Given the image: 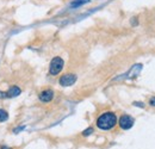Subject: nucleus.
Instances as JSON below:
<instances>
[{"label":"nucleus","mask_w":155,"mask_h":149,"mask_svg":"<svg viewBox=\"0 0 155 149\" xmlns=\"http://www.w3.org/2000/svg\"><path fill=\"white\" fill-rule=\"evenodd\" d=\"M117 123V117L114 112H105L97 119V127L100 130H110Z\"/></svg>","instance_id":"nucleus-1"},{"label":"nucleus","mask_w":155,"mask_h":149,"mask_svg":"<svg viewBox=\"0 0 155 149\" xmlns=\"http://www.w3.org/2000/svg\"><path fill=\"white\" fill-rule=\"evenodd\" d=\"M63 65H64V62H63V60L61 58V57H54L53 60H51V62H50V68H49V73L51 75H58L61 71H62V68H63Z\"/></svg>","instance_id":"nucleus-2"},{"label":"nucleus","mask_w":155,"mask_h":149,"mask_svg":"<svg viewBox=\"0 0 155 149\" xmlns=\"http://www.w3.org/2000/svg\"><path fill=\"white\" fill-rule=\"evenodd\" d=\"M134 125V118L129 114H124L119 118V127L123 130H128Z\"/></svg>","instance_id":"nucleus-3"},{"label":"nucleus","mask_w":155,"mask_h":149,"mask_svg":"<svg viewBox=\"0 0 155 149\" xmlns=\"http://www.w3.org/2000/svg\"><path fill=\"white\" fill-rule=\"evenodd\" d=\"M77 81V75L64 74L60 78V85L62 86H72Z\"/></svg>","instance_id":"nucleus-4"},{"label":"nucleus","mask_w":155,"mask_h":149,"mask_svg":"<svg viewBox=\"0 0 155 149\" xmlns=\"http://www.w3.org/2000/svg\"><path fill=\"white\" fill-rule=\"evenodd\" d=\"M54 98V92L51 90H44L39 93V100L43 103H49Z\"/></svg>","instance_id":"nucleus-5"},{"label":"nucleus","mask_w":155,"mask_h":149,"mask_svg":"<svg viewBox=\"0 0 155 149\" xmlns=\"http://www.w3.org/2000/svg\"><path fill=\"white\" fill-rule=\"evenodd\" d=\"M20 92H21V91H20L19 87H17V86H12V87H10V88L5 92V97H7V98H13V97L19 95Z\"/></svg>","instance_id":"nucleus-6"},{"label":"nucleus","mask_w":155,"mask_h":149,"mask_svg":"<svg viewBox=\"0 0 155 149\" xmlns=\"http://www.w3.org/2000/svg\"><path fill=\"white\" fill-rule=\"evenodd\" d=\"M87 2H90V0H74V1L71 4V6H72L73 8H75V7H79V6L84 5V4H87Z\"/></svg>","instance_id":"nucleus-7"},{"label":"nucleus","mask_w":155,"mask_h":149,"mask_svg":"<svg viewBox=\"0 0 155 149\" xmlns=\"http://www.w3.org/2000/svg\"><path fill=\"white\" fill-rule=\"evenodd\" d=\"M7 119H8V113H7V111H5V110L0 109V123L6 122Z\"/></svg>","instance_id":"nucleus-8"},{"label":"nucleus","mask_w":155,"mask_h":149,"mask_svg":"<svg viewBox=\"0 0 155 149\" xmlns=\"http://www.w3.org/2000/svg\"><path fill=\"white\" fill-rule=\"evenodd\" d=\"M92 132H93V128H87L86 130L82 132V135H84V136H88V135H91Z\"/></svg>","instance_id":"nucleus-9"},{"label":"nucleus","mask_w":155,"mask_h":149,"mask_svg":"<svg viewBox=\"0 0 155 149\" xmlns=\"http://www.w3.org/2000/svg\"><path fill=\"white\" fill-rule=\"evenodd\" d=\"M149 104H150L152 106H155V97H154V98H152V99L149 100Z\"/></svg>","instance_id":"nucleus-10"},{"label":"nucleus","mask_w":155,"mask_h":149,"mask_svg":"<svg viewBox=\"0 0 155 149\" xmlns=\"http://www.w3.org/2000/svg\"><path fill=\"white\" fill-rule=\"evenodd\" d=\"M0 149H11V148H8V147H5V146H2Z\"/></svg>","instance_id":"nucleus-11"}]
</instances>
